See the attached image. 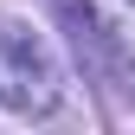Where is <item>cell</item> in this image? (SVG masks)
Here are the masks:
<instances>
[{
  "label": "cell",
  "instance_id": "1",
  "mask_svg": "<svg viewBox=\"0 0 135 135\" xmlns=\"http://www.w3.org/2000/svg\"><path fill=\"white\" fill-rule=\"evenodd\" d=\"M0 103L13 116H52L64 103V64L20 13H0Z\"/></svg>",
  "mask_w": 135,
  "mask_h": 135
},
{
  "label": "cell",
  "instance_id": "2",
  "mask_svg": "<svg viewBox=\"0 0 135 135\" xmlns=\"http://www.w3.org/2000/svg\"><path fill=\"white\" fill-rule=\"evenodd\" d=\"M109 7H116V39H122V52L135 64V0H109Z\"/></svg>",
  "mask_w": 135,
  "mask_h": 135
}]
</instances>
